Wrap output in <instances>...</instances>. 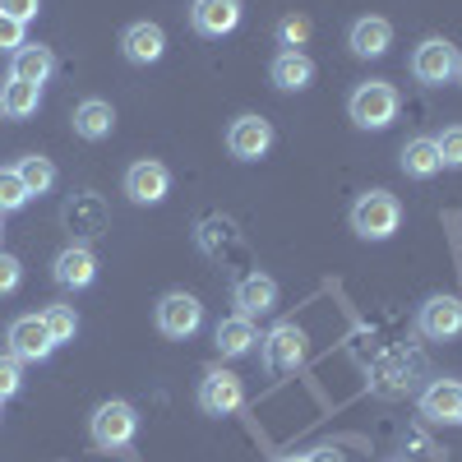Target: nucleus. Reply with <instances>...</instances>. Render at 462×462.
<instances>
[{"instance_id": "dca6fc26", "label": "nucleus", "mask_w": 462, "mask_h": 462, "mask_svg": "<svg viewBox=\"0 0 462 462\" xmlns=\"http://www.w3.org/2000/svg\"><path fill=\"white\" fill-rule=\"evenodd\" d=\"M189 23L199 37H226L241 23V0H195L189 5Z\"/></svg>"}, {"instance_id": "20e7f679", "label": "nucleus", "mask_w": 462, "mask_h": 462, "mask_svg": "<svg viewBox=\"0 0 462 462\" xmlns=\"http://www.w3.org/2000/svg\"><path fill=\"white\" fill-rule=\"evenodd\" d=\"M60 222H65L79 241H97L102 231L111 226V208H106L102 195H93V189H79V195L60 208Z\"/></svg>"}, {"instance_id": "bb28decb", "label": "nucleus", "mask_w": 462, "mask_h": 462, "mask_svg": "<svg viewBox=\"0 0 462 462\" xmlns=\"http://www.w3.org/2000/svg\"><path fill=\"white\" fill-rule=\"evenodd\" d=\"M411 389V370L407 361H389V365H379L374 370V393L379 398H402Z\"/></svg>"}, {"instance_id": "72a5a7b5", "label": "nucleus", "mask_w": 462, "mask_h": 462, "mask_svg": "<svg viewBox=\"0 0 462 462\" xmlns=\"http://www.w3.org/2000/svg\"><path fill=\"white\" fill-rule=\"evenodd\" d=\"M19 278H23V263L14 254H0V296H10L19 287Z\"/></svg>"}, {"instance_id": "9d476101", "label": "nucleus", "mask_w": 462, "mask_h": 462, "mask_svg": "<svg viewBox=\"0 0 462 462\" xmlns=\"http://www.w3.org/2000/svg\"><path fill=\"white\" fill-rule=\"evenodd\" d=\"M416 328L430 342H448L462 337V296H430L416 315Z\"/></svg>"}, {"instance_id": "e433bc0d", "label": "nucleus", "mask_w": 462, "mask_h": 462, "mask_svg": "<svg viewBox=\"0 0 462 462\" xmlns=\"http://www.w3.org/2000/svg\"><path fill=\"white\" fill-rule=\"evenodd\" d=\"M278 462H310V457H305V453H291V457H278Z\"/></svg>"}, {"instance_id": "412c9836", "label": "nucleus", "mask_w": 462, "mask_h": 462, "mask_svg": "<svg viewBox=\"0 0 462 462\" xmlns=\"http://www.w3.org/2000/svg\"><path fill=\"white\" fill-rule=\"evenodd\" d=\"M56 69V51L42 42H23L10 60V79H28V84H47Z\"/></svg>"}, {"instance_id": "58836bf2", "label": "nucleus", "mask_w": 462, "mask_h": 462, "mask_svg": "<svg viewBox=\"0 0 462 462\" xmlns=\"http://www.w3.org/2000/svg\"><path fill=\"white\" fill-rule=\"evenodd\" d=\"M457 426H462V416H457Z\"/></svg>"}, {"instance_id": "423d86ee", "label": "nucleus", "mask_w": 462, "mask_h": 462, "mask_svg": "<svg viewBox=\"0 0 462 462\" xmlns=\"http://www.w3.org/2000/svg\"><path fill=\"white\" fill-rule=\"evenodd\" d=\"M199 324H204V305L189 296V291H167L162 300H158V328H162V337H195L199 333Z\"/></svg>"}, {"instance_id": "f8f14e48", "label": "nucleus", "mask_w": 462, "mask_h": 462, "mask_svg": "<svg viewBox=\"0 0 462 462\" xmlns=\"http://www.w3.org/2000/svg\"><path fill=\"white\" fill-rule=\"evenodd\" d=\"M51 278H56L60 287H69V291L93 287V278H97V254H93L84 241L65 245V250L56 254V263H51Z\"/></svg>"}, {"instance_id": "0eeeda50", "label": "nucleus", "mask_w": 462, "mask_h": 462, "mask_svg": "<svg viewBox=\"0 0 462 462\" xmlns=\"http://www.w3.org/2000/svg\"><path fill=\"white\" fill-rule=\"evenodd\" d=\"M273 148V125L263 121V116H236L226 130V152L236 162H259L263 152Z\"/></svg>"}, {"instance_id": "4be33fe9", "label": "nucleus", "mask_w": 462, "mask_h": 462, "mask_svg": "<svg viewBox=\"0 0 462 462\" xmlns=\"http://www.w3.org/2000/svg\"><path fill=\"white\" fill-rule=\"evenodd\" d=\"M254 342H259V333H254V319H245V315L222 319V324H217V333H213V346H217V352H222L226 361L250 356V352H254Z\"/></svg>"}, {"instance_id": "7c9ffc66", "label": "nucleus", "mask_w": 462, "mask_h": 462, "mask_svg": "<svg viewBox=\"0 0 462 462\" xmlns=\"http://www.w3.org/2000/svg\"><path fill=\"white\" fill-rule=\"evenodd\" d=\"M435 148H439V162H444L448 171H462V125H448V130L435 139Z\"/></svg>"}, {"instance_id": "f3484780", "label": "nucleus", "mask_w": 462, "mask_h": 462, "mask_svg": "<svg viewBox=\"0 0 462 462\" xmlns=\"http://www.w3.org/2000/svg\"><path fill=\"white\" fill-rule=\"evenodd\" d=\"M121 51H125L130 65H152V60H162V51H167V32L158 23H148V19L130 23L121 32Z\"/></svg>"}, {"instance_id": "6ab92c4d", "label": "nucleus", "mask_w": 462, "mask_h": 462, "mask_svg": "<svg viewBox=\"0 0 462 462\" xmlns=\"http://www.w3.org/2000/svg\"><path fill=\"white\" fill-rule=\"evenodd\" d=\"M268 79H273L282 93H300L315 84V60L305 51H278L273 65H268Z\"/></svg>"}, {"instance_id": "b1692460", "label": "nucleus", "mask_w": 462, "mask_h": 462, "mask_svg": "<svg viewBox=\"0 0 462 462\" xmlns=\"http://www.w3.org/2000/svg\"><path fill=\"white\" fill-rule=\"evenodd\" d=\"M398 158H402V171H407L411 180H430V176H439V171H444L435 139H407Z\"/></svg>"}, {"instance_id": "2eb2a0df", "label": "nucleus", "mask_w": 462, "mask_h": 462, "mask_svg": "<svg viewBox=\"0 0 462 462\" xmlns=\"http://www.w3.org/2000/svg\"><path fill=\"white\" fill-rule=\"evenodd\" d=\"M346 47H352V56H361V60H379L393 47V23L379 19V14H365V19L352 23V32H346Z\"/></svg>"}, {"instance_id": "4468645a", "label": "nucleus", "mask_w": 462, "mask_h": 462, "mask_svg": "<svg viewBox=\"0 0 462 462\" xmlns=\"http://www.w3.org/2000/svg\"><path fill=\"white\" fill-rule=\"evenodd\" d=\"M420 416L430 426H457L462 416V383L457 379H435L426 393H420Z\"/></svg>"}, {"instance_id": "5701e85b", "label": "nucleus", "mask_w": 462, "mask_h": 462, "mask_svg": "<svg viewBox=\"0 0 462 462\" xmlns=\"http://www.w3.org/2000/svg\"><path fill=\"white\" fill-rule=\"evenodd\" d=\"M37 106H42V84L10 79L0 88V116H10V121H28V116H37Z\"/></svg>"}, {"instance_id": "a211bd4d", "label": "nucleus", "mask_w": 462, "mask_h": 462, "mask_svg": "<svg viewBox=\"0 0 462 462\" xmlns=\"http://www.w3.org/2000/svg\"><path fill=\"white\" fill-rule=\"evenodd\" d=\"M231 300L241 305V315H245V319L268 315V310L278 305V282L268 278V273H245V278L236 282V291H231Z\"/></svg>"}, {"instance_id": "aec40b11", "label": "nucleus", "mask_w": 462, "mask_h": 462, "mask_svg": "<svg viewBox=\"0 0 462 462\" xmlns=\"http://www.w3.org/2000/svg\"><path fill=\"white\" fill-rule=\"evenodd\" d=\"M69 125H74V134H79V139L97 143V139H106V134L116 130V111H111V102H102V97H84L79 106H74Z\"/></svg>"}, {"instance_id": "393cba45", "label": "nucleus", "mask_w": 462, "mask_h": 462, "mask_svg": "<svg viewBox=\"0 0 462 462\" xmlns=\"http://www.w3.org/2000/svg\"><path fill=\"white\" fill-rule=\"evenodd\" d=\"M14 171H19V180H23L28 195H47V189L56 185V162L42 158V152H28V158H19Z\"/></svg>"}, {"instance_id": "7ed1b4c3", "label": "nucleus", "mask_w": 462, "mask_h": 462, "mask_svg": "<svg viewBox=\"0 0 462 462\" xmlns=\"http://www.w3.org/2000/svg\"><path fill=\"white\" fill-rule=\"evenodd\" d=\"M88 435H93V444L97 448H130L134 444V435H139V411L130 407V402H121V398H111V402H102L93 416H88Z\"/></svg>"}, {"instance_id": "c9c22d12", "label": "nucleus", "mask_w": 462, "mask_h": 462, "mask_svg": "<svg viewBox=\"0 0 462 462\" xmlns=\"http://www.w3.org/2000/svg\"><path fill=\"white\" fill-rule=\"evenodd\" d=\"M305 457H310V462H346L337 448H315V453H305Z\"/></svg>"}, {"instance_id": "f03ea898", "label": "nucleus", "mask_w": 462, "mask_h": 462, "mask_svg": "<svg viewBox=\"0 0 462 462\" xmlns=\"http://www.w3.org/2000/svg\"><path fill=\"white\" fill-rule=\"evenodd\" d=\"M398 106H402L398 88L383 84V79H365V84H356L352 97H346V111H352V121L361 130H389L398 121Z\"/></svg>"}, {"instance_id": "f257e3e1", "label": "nucleus", "mask_w": 462, "mask_h": 462, "mask_svg": "<svg viewBox=\"0 0 462 462\" xmlns=\"http://www.w3.org/2000/svg\"><path fill=\"white\" fill-rule=\"evenodd\" d=\"M398 226H402V204L389 189H365L352 204V231L361 241H389Z\"/></svg>"}, {"instance_id": "a878e982", "label": "nucleus", "mask_w": 462, "mask_h": 462, "mask_svg": "<svg viewBox=\"0 0 462 462\" xmlns=\"http://www.w3.org/2000/svg\"><path fill=\"white\" fill-rule=\"evenodd\" d=\"M231 245H236V222H231V217H204L199 222V250L204 254H222V250H231Z\"/></svg>"}, {"instance_id": "4c0bfd02", "label": "nucleus", "mask_w": 462, "mask_h": 462, "mask_svg": "<svg viewBox=\"0 0 462 462\" xmlns=\"http://www.w3.org/2000/svg\"><path fill=\"white\" fill-rule=\"evenodd\" d=\"M453 79H457V84H462V56H457V69H453Z\"/></svg>"}, {"instance_id": "473e14b6", "label": "nucleus", "mask_w": 462, "mask_h": 462, "mask_svg": "<svg viewBox=\"0 0 462 462\" xmlns=\"http://www.w3.org/2000/svg\"><path fill=\"white\" fill-rule=\"evenodd\" d=\"M23 47V23L19 19H10V14H0V51H19Z\"/></svg>"}, {"instance_id": "1a4fd4ad", "label": "nucleus", "mask_w": 462, "mask_h": 462, "mask_svg": "<svg viewBox=\"0 0 462 462\" xmlns=\"http://www.w3.org/2000/svg\"><path fill=\"white\" fill-rule=\"evenodd\" d=\"M199 407L208 416H231L245 407V383L231 374V370H208L199 379Z\"/></svg>"}, {"instance_id": "39448f33", "label": "nucleus", "mask_w": 462, "mask_h": 462, "mask_svg": "<svg viewBox=\"0 0 462 462\" xmlns=\"http://www.w3.org/2000/svg\"><path fill=\"white\" fill-rule=\"evenodd\" d=\"M453 69H457V51H453V42H444V37H426V42L411 51V74H416V84H426V88L448 84Z\"/></svg>"}, {"instance_id": "6e6552de", "label": "nucleus", "mask_w": 462, "mask_h": 462, "mask_svg": "<svg viewBox=\"0 0 462 462\" xmlns=\"http://www.w3.org/2000/svg\"><path fill=\"white\" fill-rule=\"evenodd\" d=\"M5 342H10V356H19V361H47V356L56 352V337H51V328L42 324V315H19V319L10 324Z\"/></svg>"}, {"instance_id": "c756f323", "label": "nucleus", "mask_w": 462, "mask_h": 462, "mask_svg": "<svg viewBox=\"0 0 462 462\" xmlns=\"http://www.w3.org/2000/svg\"><path fill=\"white\" fill-rule=\"evenodd\" d=\"M305 37H310V19H305V14H287V19L278 23V42H282V51H300V47H305Z\"/></svg>"}, {"instance_id": "9b49d317", "label": "nucleus", "mask_w": 462, "mask_h": 462, "mask_svg": "<svg viewBox=\"0 0 462 462\" xmlns=\"http://www.w3.org/2000/svg\"><path fill=\"white\" fill-rule=\"evenodd\" d=\"M305 361V328L296 324H278V328H268L263 333V365L282 374V370H300Z\"/></svg>"}, {"instance_id": "f704fd0d", "label": "nucleus", "mask_w": 462, "mask_h": 462, "mask_svg": "<svg viewBox=\"0 0 462 462\" xmlns=\"http://www.w3.org/2000/svg\"><path fill=\"white\" fill-rule=\"evenodd\" d=\"M37 10H42V0H0V14H10L19 23H28Z\"/></svg>"}, {"instance_id": "c85d7f7f", "label": "nucleus", "mask_w": 462, "mask_h": 462, "mask_svg": "<svg viewBox=\"0 0 462 462\" xmlns=\"http://www.w3.org/2000/svg\"><path fill=\"white\" fill-rule=\"evenodd\" d=\"M42 324L51 328L56 342H74V333H79V315H74L69 305H47V310H42Z\"/></svg>"}, {"instance_id": "cd10ccee", "label": "nucleus", "mask_w": 462, "mask_h": 462, "mask_svg": "<svg viewBox=\"0 0 462 462\" xmlns=\"http://www.w3.org/2000/svg\"><path fill=\"white\" fill-rule=\"evenodd\" d=\"M28 199H32V195L23 189L19 171H14V167H0V217H5V213H19Z\"/></svg>"}, {"instance_id": "ddd939ff", "label": "nucleus", "mask_w": 462, "mask_h": 462, "mask_svg": "<svg viewBox=\"0 0 462 462\" xmlns=\"http://www.w3.org/2000/svg\"><path fill=\"white\" fill-rule=\"evenodd\" d=\"M167 189H171V171L162 162H152V158H143L125 171V195L134 204H162Z\"/></svg>"}, {"instance_id": "2f4dec72", "label": "nucleus", "mask_w": 462, "mask_h": 462, "mask_svg": "<svg viewBox=\"0 0 462 462\" xmlns=\"http://www.w3.org/2000/svg\"><path fill=\"white\" fill-rule=\"evenodd\" d=\"M19 365H23L19 356H0V402L14 398V393L23 389V370H19Z\"/></svg>"}]
</instances>
